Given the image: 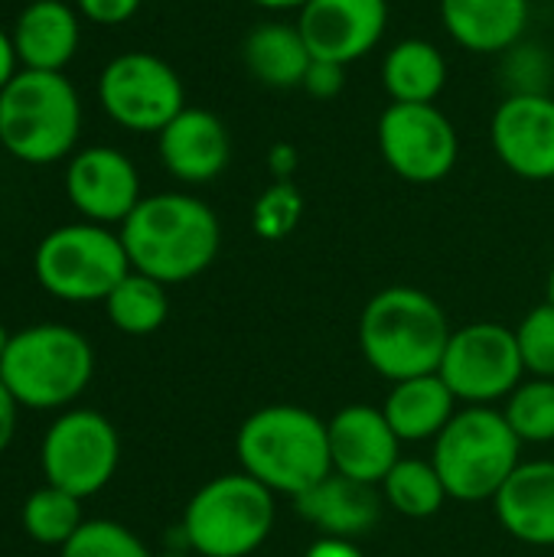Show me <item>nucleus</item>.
I'll return each instance as SVG.
<instances>
[{
	"instance_id": "nucleus-1",
	"label": "nucleus",
	"mask_w": 554,
	"mask_h": 557,
	"mask_svg": "<svg viewBox=\"0 0 554 557\" xmlns=\"http://www.w3.org/2000/svg\"><path fill=\"white\" fill-rule=\"evenodd\" d=\"M131 271L160 284H186L212 268L222 225L212 206L193 193H150L118 228Z\"/></svg>"
},
{
	"instance_id": "nucleus-2",
	"label": "nucleus",
	"mask_w": 554,
	"mask_h": 557,
	"mask_svg": "<svg viewBox=\"0 0 554 557\" xmlns=\"http://www.w3.org/2000/svg\"><path fill=\"white\" fill-rule=\"evenodd\" d=\"M454 336L447 310L424 290L395 284L369 297L359 313V352L389 382L434 375Z\"/></svg>"
},
{
	"instance_id": "nucleus-3",
	"label": "nucleus",
	"mask_w": 554,
	"mask_h": 557,
	"mask_svg": "<svg viewBox=\"0 0 554 557\" xmlns=\"http://www.w3.org/2000/svg\"><path fill=\"white\" fill-rule=\"evenodd\" d=\"M242 473L274 496L297 499L333 473L327 421L300 405H264L235 434Z\"/></svg>"
},
{
	"instance_id": "nucleus-4",
	"label": "nucleus",
	"mask_w": 554,
	"mask_h": 557,
	"mask_svg": "<svg viewBox=\"0 0 554 557\" xmlns=\"http://www.w3.org/2000/svg\"><path fill=\"white\" fill-rule=\"evenodd\" d=\"M85 104L65 72L20 69L0 91V147L16 163L52 166L78 150Z\"/></svg>"
},
{
	"instance_id": "nucleus-5",
	"label": "nucleus",
	"mask_w": 554,
	"mask_h": 557,
	"mask_svg": "<svg viewBox=\"0 0 554 557\" xmlns=\"http://www.w3.org/2000/svg\"><path fill=\"white\" fill-rule=\"evenodd\" d=\"M0 379L26 411H65L95 379V349L69 323H29L10 336Z\"/></svg>"
},
{
	"instance_id": "nucleus-6",
	"label": "nucleus",
	"mask_w": 554,
	"mask_h": 557,
	"mask_svg": "<svg viewBox=\"0 0 554 557\" xmlns=\"http://www.w3.org/2000/svg\"><path fill=\"white\" fill-rule=\"evenodd\" d=\"M431 463L457 503H493L522 463V441L493 405H467L438 434Z\"/></svg>"
},
{
	"instance_id": "nucleus-7",
	"label": "nucleus",
	"mask_w": 554,
	"mask_h": 557,
	"mask_svg": "<svg viewBox=\"0 0 554 557\" xmlns=\"http://www.w3.org/2000/svg\"><path fill=\"white\" fill-rule=\"evenodd\" d=\"M274 529V493L248 473L202 483L183 509L180 535L196 557H251Z\"/></svg>"
},
{
	"instance_id": "nucleus-8",
	"label": "nucleus",
	"mask_w": 554,
	"mask_h": 557,
	"mask_svg": "<svg viewBox=\"0 0 554 557\" xmlns=\"http://www.w3.org/2000/svg\"><path fill=\"white\" fill-rule=\"evenodd\" d=\"M127 274L121 232L85 219L49 228L33 251L36 284L62 304H104Z\"/></svg>"
},
{
	"instance_id": "nucleus-9",
	"label": "nucleus",
	"mask_w": 554,
	"mask_h": 557,
	"mask_svg": "<svg viewBox=\"0 0 554 557\" xmlns=\"http://www.w3.org/2000/svg\"><path fill=\"white\" fill-rule=\"evenodd\" d=\"M95 98L104 117L121 131L157 137L186 108V85L163 55L127 49L101 65Z\"/></svg>"
},
{
	"instance_id": "nucleus-10",
	"label": "nucleus",
	"mask_w": 554,
	"mask_h": 557,
	"mask_svg": "<svg viewBox=\"0 0 554 557\" xmlns=\"http://www.w3.org/2000/svg\"><path fill=\"white\" fill-rule=\"evenodd\" d=\"M121 467L118 428L95 408H65L39 441L42 480L78 496H98Z\"/></svg>"
},
{
	"instance_id": "nucleus-11",
	"label": "nucleus",
	"mask_w": 554,
	"mask_h": 557,
	"mask_svg": "<svg viewBox=\"0 0 554 557\" xmlns=\"http://www.w3.org/2000/svg\"><path fill=\"white\" fill-rule=\"evenodd\" d=\"M438 375L464 405L506 401L526 379V366L509 326L480 320L454 330Z\"/></svg>"
},
{
	"instance_id": "nucleus-12",
	"label": "nucleus",
	"mask_w": 554,
	"mask_h": 557,
	"mask_svg": "<svg viewBox=\"0 0 554 557\" xmlns=\"http://www.w3.org/2000/svg\"><path fill=\"white\" fill-rule=\"evenodd\" d=\"M385 166L415 186L441 183L460 160V137L454 121L438 104L392 101L376 127Z\"/></svg>"
},
{
	"instance_id": "nucleus-13",
	"label": "nucleus",
	"mask_w": 554,
	"mask_h": 557,
	"mask_svg": "<svg viewBox=\"0 0 554 557\" xmlns=\"http://www.w3.org/2000/svg\"><path fill=\"white\" fill-rule=\"evenodd\" d=\"M62 189L78 219L108 228H121L124 219L144 199L137 163L121 147L111 144L78 147L65 160Z\"/></svg>"
},
{
	"instance_id": "nucleus-14",
	"label": "nucleus",
	"mask_w": 554,
	"mask_h": 557,
	"mask_svg": "<svg viewBox=\"0 0 554 557\" xmlns=\"http://www.w3.org/2000/svg\"><path fill=\"white\" fill-rule=\"evenodd\" d=\"M490 144L519 180H554V95H506L490 117Z\"/></svg>"
},
{
	"instance_id": "nucleus-15",
	"label": "nucleus",
	"mask_w": 554,
	"mask_h": 557,
	"mask_svg": "<svg viewBox=\"0 0 554 557\" xmlns=\"http://www.w3.org/2000/svg\"><path fill=\"white\" fill-rule=\"evenodd\" d=\"M297 29L313 59L353 65L382 42L389 0H307Z\"/></svg>"
},
{
	"instance_id": "nucleus-16",
	"label": "nucleus",
	"mask_w": 554,
	"mask_h": 557,
	"mask_svg": "<svg viewBox=\"0 0 554 557\" xmlns=\"http://www.w3.org/2000/svg\"><path fill=\"white\" fill-rule=\"evenodd\" d=\"M327 434L333 473L346 480L382 486L389 470L402 460V441L395 437L382 408L346 405L327 421Z\"/></svg>"
},
{
	"instance_id": "nucleus-17",
	"label": "nucleus",
	"mask_w": 554,
	"mask_h": 557,
	"mask_svg": "<svg viewBox=\"0 0 554 557\" xmlns=\"http://www.w3.org/2000/svg\"><path fill=\"white\" fill-rule=\"evenodd\" d=\"M157 157L176 183L206 186L225 173L232 160V137L219 114L186 104L157 134Z\"/></svg>"
},
{
	"instance_id": "nucleus-18",
	"label": "nucleus",
	"mask_w": 554,
	"mask_h": 557,
	"mask_svg": "<svg viewBox=\"0 0 554 557\" xmlns=\"http://www.w3.org/2000/svg\"><path fill=\"white\" fill-rule=\"evenodd\" d=\"M20 69L65 72L82 46V13L69 0H26L10 23Z\"/></svg>"
},
{
	"instance_id": "nucleus-19",
	"label": "nucleus",
	"mask_w": 554,
	"mask_h": 557,
	"mask_svg": "<svg viewBox=\"0 0 554 557\" xmlns=\"http://www.w3.org/2000/svg\"><path fill=\"white\" fill-rule=\"evenodd\" d=\"M493 509L516 542L554 548V460H522L496 493Z\"/></svg>"
},
{
	"instance_id": "nucleus-20",
	"label": "nucleus",
	"mask_w": 554,
	"mask_h": 557,
	"mask_svg": "<svg viewBox=\"0 0 554 557\" xmlns=\"http://www.w3.org/2000/svg\"><path fill=\"white\" fill-rule=\"evenodd\" d=\"M294 509L327 539H362L382 516V490L330 473L294 499Z\"/></svg>"
},
{
	"instance_id": "nucleus-21",
	"label": "nucleus",
	"mask_w": 554,
	"mask_h": 557,
	"mask_svg": "<svg viewBox=\"0 0 554 557\" xmlns=\"http://www.w3.org/2000/svg\"><path fill=\"white\" fill-rule=\"evenodd\" d=\"M529 0H441L447 36L473 55H503L526 39Z\"/></svg>"
},
{
	"instance_id": "nucleus-22",
	"label": "nucleus",
	"mask_w": 554,
	"mask_h": 557,
	"mask_svg": "<svg viewBox=\"0 0 554 557\" xmlns=\"http://www.w3.org/2000/svg\"><path fill=\"white\" fill-rule=\"evenodd\" d=\"M382 414L402 444L438 441V434L457 414V398L438 372L418 375L392 382V392L382 401Z\"/></svg>"
},
{
	"instance_id": "nucleus-23",
	"label": "nucleus",
	"mask_w": 554,
	"mask_h": 557,
	"mask_svg": "<svg viewBox=\"0 0 554 557\" xmlns=\"http://www.w3.org/2000/svg\"><path fill=\"white\" fill-rule=\"evenodd\" d=\"M310 62L297 23H258L242 42L245 72L268 88H300Z\"/></svg>"
},
{
	"instance_id": "nucleus-24",
	"label": "nucleus",
	"mask_w": 554,
	"mask_h": 557,
	"mask_svg": "<svg viewBox=\"0 0 554 557\" xmlns=\"http://www.w3.org/2000/svg\"><path fill=\"white\" fill-rule=\"evenodd\" d=\"M447 85V59L431 39H402L382 59V88L402 104H434Z\"/></svg>"
},
{
	"instance_id": "nucleus-25",
	"label": "nucleus",
	"mask_w": 554,
	"mask_h": 557,
	"mask_svg": "<svg viewBox=\"0 0 554 557\" xmlns=\"http://www.w3.org/2000/svg\"><path fill=\"white\" fill-rule=\"evenodd\" d=\"M104 317L108 323L124 336H150L157 333L170 317V297L167 284L131 271L108 297H104Z\"/></svg>"
},
{
	"instance_id": "nucleus-26",
	"label": "nucleus",
	"mask_w": 554,
	"mask_h": 557,
	"mask_svg": "<svg viewBox=\"0 0 554 557\" xmlns=\"http://www.w3.org/2000/svg\"><path fill=\"white\" fill-rule=\"evenodd\" d=\"M382 499L405 519H431L447 506V490L431 460L402 457L382 480Z\"/></svg>"
},
{
	"instance_id": "nucleus-27",
	"label": "nucleus",
	"mask_w": 554,
	"mask_h": 557,
	"mask_svg": "<svg viewBox=\"0 0 554 557\" xmlns=\"http://www.w3.org/2000/svg\"><path fill=\"white\" fill-rule=\"evenodd\" d=\"M82 522H85L82 499L52 483H42L39 490H33L20 509V525L26 539L42 548H62L82 529Z\"/></svg>"
},
{
	"instance_id": "nucleus-28",
	"label": "nucleus",
	"mask_w": 554,
	"mask_h": 557,
	"mask_svg": "<svg viewBox=\"0 0 554 557\" xmlns=\"http://www.w3.org/2000/svg\"><path fill=\"white\" fill-rule=\"evenodd\" d=\"M503 414L522 444H552L554 379H522L519 388L506 398Z\"/></svg>"
},
{
	"instance_id": "nucleus-29",
	"label": "nucleus",
	"mask_w": 554,
	"mask_h": 557,
	"mask_svg": "<svg viewBox=\"0 0 554 557\" xmlns=\"http://www.w3.org/2000/svg\"><path fill=\"white\" fill-rule=\"evenodd\" d=\"M500 75L506 95H552L554 55L542 42H516L500 55Z\"/></svg>"
},
{
	"instance_id": "nucleus-30",
	"label": "nucleus",
	"mask_w": 554,
	"mask_h": 557,
	"mask_svg": "<svg viewBox=\"0 0 554 557\" xmlns=\"http://www.w3.org/2000/svg\"><path fill=\"white\" fill-rule=\"evenodd\" d=\"M59 557H153V552L114 519H85L82 529L59 548Z\"/></svg>"
},
{
	"instance_id": "nucleus-31",
	"label": "nucleus",
	"mask_w": 554,
	"mask_h": 557,
	"mask_svg": "<svg viewBox=\"0 0 554 557\" xmlns=\"http://www.w3.org/2000/svg\"><path fill=\"white\" fill-rule=\"evenodd\" d=\"M304 219V196L291 180H274L251 206V228L264 242L287 238Z\"/></svg>"
},
{
	"instance_id": "nucleus-32",
	"label": "nucleus",
	"mask_w": 554,
	"mask_h": 557,
	"mask_svg": "<svg viewBox=\"0 0 554 557\" xmlns=\"http://www.w3.org/2000/svg\"><path fill=\"white\" fill-rule=\"evenodd\" d=\"M513 333H516L526 375L554 379V304L545 300L535 310H529Z\"/></svg>"
},
{
	"instance_id": "nucleus-33",
	"label": "nucleus",
	"mask_w": 554,
	"mask_h": 557,
	"mask_svg": "<svg viewBox=\"0 0 554 557\" xmlns=\"http://www.w3.org/2000/svg\"><path fill=\"white\" fill-rule=\"evenodd\" d=\"M300 88L310 95V98H320V101H330L336 98L343 88H346V65L340 62H327V59H313Z\"/></svg>"
},
{
	"instance_id": "nucleus-34",
	"label": "nucleus",
	"mask_w": 554,
	"mask_h": 557,
	"mask_svg": "<svg viewBox=\"0 0 554 557\" xmlns=\"http://www.w3.org/2000/svg\"><path fill=\"white\" fill-rule=\"evenodd\" d=\"M72 3L82 13V20L95 26H121L134 20L137 10L144 7V0H72Z\"/></svg>"
},
{
	"instance_id": "nucleus-35",
	"label": "nucleus",
	"mask_w": 554,
	"mask_h": 557,
	"mask_svg": "<svg viewBox=\"0 0 554 557\" xmlns=\"http://www.w3.org/2000/svg\"><path fill=\"white\" fill-rule=\"evenodd\" d=\"M16 424H20V405H16L13 392L0 379V454H7V447L13 444Z\"/></svg>"
},
{
	"instance_id": "nucleus-36",
	"label": "nucleus",
	"mask_w": 554,
	"mask_h": 557,
	"mask_svg": "<svg viewBox=\"0 0 554 557\" xmlns=\"http://www.w3.org/2000/svg\"><path fill=\"white\" fill-rule=\"evenodd\" d=\"M268 170H271L274 180H291L294 170H297V147L287 144V140H278L268 150Z\"/></svg>"
},
{
	"instance_id": "nucleus-37",
	"label": "nucleus",
	"mask_w": 554,
	"mask_h": 557,
	"mask_svg": "<svg viewBox=\"0 0 554 557\" xmlns=\"http://www.w3.org/2000/svg\"><path fill=\"white\" fill-rule=\"evenodd\" d=\"M304 557H366V555H362V548H359L356 542H349V539H327V535H320V539L307 548V555Z\"/></svg>"
},
{
	"instance_id": "nucleus-38",
	"label": "nucleus",
	"mask_w": 554,
	"mask_h": 557,
	"mask_svg": "<svg viewBox=\"0 0 554 557\" xmlns=\"http://www.w3.org/2000/svg\"><path fill=\"white\" fill-rule=\"evenodd\" d=\"M16 72H20V59H16V49H13V36H10V26L0 23V91Z\"/></svg>"
},
{
	"instance_id": "nucleus-39",
	"label": "nucleus",
	"mask_w": 554,
	"mask_h": 557,
	"mask_svg": "<svg viewBox=\"0 0 554 557\" xmlns=\"http://www.w3.org/2000/svg\"><path fill=\"white\" fill-rule=\"evenodd\" d=\"M251 3L261 7V10H271V13H287V10L300 13L307 7V0H251Z\"/></svg>"
},
{
	"instance_id": "nucleus-40",
	"label": "nucleus",
	"mask_w": 554,
	"mask_h": 557,
	"mask_svg": "<svg viewBox=\"0 0 554 557\" xmlns=\"http://www.w3.org/2000/svg\"><path fill=\"white\" fill-rule=\"evenodd\" d=\"M153 557H196L189 548H170V552H160V555Z\"/></svg>"
},
{
	"instance_id": "nucleus-41",
	"label": "nucleus",
	"mask_w": 554,
	"mask_h": 557,
	"mask_svg": "<svg viewBox=\"0 0 554 557\" xmlns=\"http://www.w3.org/2000/svg\"><path fill=\"white\" fill-rule=\"evenodd\" d=\"M10 336H13V333H7V326H3V320H0V359H3V352H7Z\"/></svg>"
},
{
	"instance_id": "nucleus-42",
	"label": "nucleus",
	"mask_w": 554,
	"mask_h": 557,
	"mask_svg": "<svg viewBox=\"0 0 554 557\" xmlns=\"http://www.w3.org/2000/svg\"><path fill=\"white\" fill-rule=\"evenodd\" d=\"M549 304H554V264H552V274H549Z\"/></svg>"
},
{
	"instance_id": "nucleus-43",
	"label": "nucleus",
	"mask_w": 554,
	"mask_h": 557,
	"mask_svg": "<svg viewBox=\"0 0 554 557\" xmlns=\"http://www.w3.org/2000/svg\"><path fill=\"white\" fill-rule=\"evenodd\" d=\"M23 3H26V0H23Z\"/></svg>"
}]
</instances>
